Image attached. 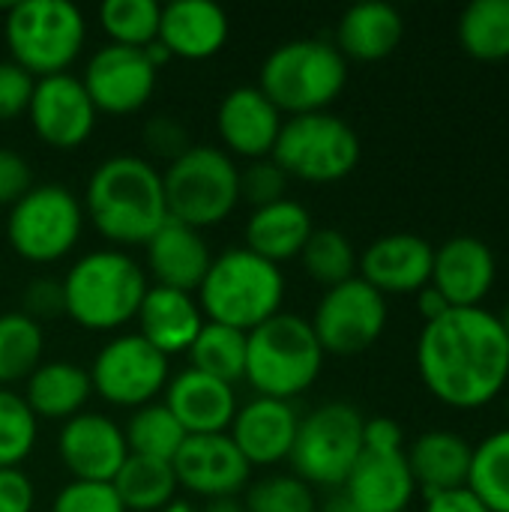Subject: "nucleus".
Masks as SVG:
<instances>
[{
    "label": "nucleus",
    "instance_id": "f257e3e1",
    "mask_svg": "<svg viewBox=\"0 0 509 512\" xmlns=\"http://www.w3.org/2000/svg\"><path fill=\"white\" fill-rule=\"evenodd\" d=\"M417 372L426 390L456 411L489 405L509 381V342L501 318L483 306L447 309L423 324Z\"/></svg>",
    "mask_w": 509,
    "mask_h": 512
},
{
    "label": "nucleus",
    "instance_id": "f03ea898",
    "mask_svg": "<svg viewBox=\"0 0 509 512\" xmlns=\"http://www.w3.org/2000/svg\"><path fill=\"white\" fill-rule=\"evenodd\" d=\"M81 207L114 249L144 246L168 219L162 171L135 153L108 156L87 177Z\"/></svg>",
    "mask_w": 509,
    "mask_h": 512
},
{
    "label": "nucleus",
    "instance_id": "7ed1b4c3",
    "mask_svg": "<svg viewBox=\"0 0 509 512\" xmlns=\"http://www.w3.org/2000/svg\"><path fill=\"white\" fill-rule=\"evenodd\" d=\"M60 285L66 318L90 333H117L132 324L150 288L144 267L126 249L114 246L75 258Z\"/></svg>",
    "mask_w": 509,
    "mask_h": 512
},
{
    "label": "nucleus",
    "instance_id": "20e7f679",
    "mask_svg": "<svg viewBox=\"0 0 509 512\" xmlns=\"http://www.w3.org/2000/svg\"><path fill=\"white\" fill-rule=\"evenodd\" d=\"M285 294L288 285L279 264L246 246H231L213 255L195 300L207 321L252 333L264 321L285 312Z\"/></svg>",
    "mask_w": 509,
    "mask_h": 512
},
{
    "label": "nucleus",
    "instance_id": "39448f33",
    "mask_svg": "<svg viewBox=\"0 0 509 512\" xmlns=\"http://www.w3.org/2000/svg\"><path fill=\"white\" fill-rule=\"evenodd\" d=\"M324 348L309 318L279 312L252 333H246V372L243 381L255 396L294 402L324 372Z\"/></svg>",
    "mask_w": 509,
    "mask_h": 512
},
{
    "label": "nucleus",
    "instance_id": "423d86ee",
    "mask_svg": "<svg viewBox=\"0 0 509 512\" xmlns=\"http://www.w3.org/2000/svg\"><path fill=\"white\" fill-rule=\"evenodd\" d=\"M345 84L348 60L324 39H288L258 69V90L288 117L327 111Z\"/></svg>",
    "mask_w": 509,
    "mask_h": 512
},
{
    "label": "nucleus",
    "instance_id": "0eeeda50",
    "mask_svg": "<svg viewBox=\"0 0 509 512\" xmlns=\"http://www.w3.org/2000/svg\"><path fill=\"white\" fill-rule=\"evenodd\" d=\"M3 39L12 63L33 78L69 72L87 42L84 12L69 0H21L6 9Z\"/></svg>",
    "mask_w": 509,
    "mask_h": 512
},
{
    "label": "nucleus",
    "instance_id": "6e6552de",
    "mask_svg": "<svg viewBox=\"0 0 509 512\" xmlns=\"http://www.w3.org/2000/svg\"><path fill=\"white\" fill-rule=\"evenodd\" d=\"M168 216L204 231L225 222L240 204V165L213 144H192L162 171Z\"/></svg>",
    "mask_w": 509,
    "mask_h": 512
},
{
    "label": "nucleus",
    "instance_id": "1a4fd4ad",
    "mask_svg": "<svg viewBox=\"0 0 509 512\" xmlns=\"http://www.w3.org/2000/svg\"><path fill=\"white\" fill-rule=\"evenodd\" d=\"M363 156L357 129L333 111H315L288 117L273 147V162L288 180L303 183H339Z\"/></svg>",
    "mask_w": 509,
    "mask_h": 512
},
{
    "label": "nucleus",
    "instance_id": "9d476101",
    "mask_svg": "<svg viewBox=\"0 0 509 512\" xmlns=\"http://www.w3.org/2000/svg\"><path fill=\"white\" fill-rule=\"evenodd\" d=\"M81 198L63 183H33L6 216V240L27 264H57L81 240L84 231Z\"/></svg>",
    "mask_w": 509,
    "mask_h": 512
},
{
    "label": "nucleus",
    "instance_id": "9b49d317",
    "mask_svg": "<svg viewBox=\"0 0 509 512\" xmlns=\"http://www.w3.org/2000/svg\"><path fill=\"white\" fill-rule=\"evenodd\" d=\"M366 417L351 402H324L300 417L297 441L288 456L291 474L312 489H342L363 453Z\"/></svg>",
    "mask_w": 509,
    "mask_h": 512
},
{
    "label": "nucleus",
    "instance_id": "f8f14e48",
    "mask_svg": "<svg viewBox=\"0 0 509 512\" xmlns=\"http://www.w3.org/2000/svg\"><path fill=\"white\" fill-rule=\"evenodd\" d=\"M87 375L93 396H99L105 405L138 411L165 393L171 381V360L159 354L144 336L120 333L93 354Z\"/></svg>",
    "mask_w": 509,
    "mask_h": 512
},
{
    "label": "nucleus",
    "instance_id": "ddd939ff",
    "mask_svg": "<svg viewBox=\"0 0 509 512\" xmlns=\"http://www.w3.org/2000/svg\"><path fill=\"white\" fill-rule=\"evenodd\" d=\"M387 297L378 294L360 276L324 288L315 315L309 318L324 354L354 357L372 348L387 330Z\"/></svg>",
    "mask_w": 509,
    "mask_h": 512
},
{
    "label": "nucleus",
    "instance_id": "4468645a",
    "mask_svg": "<svg viewBox=\"0 0 509 512\" xmlns=\"http://www.w3.org/2000/svg\"><path fill=\"white\" fill-rule=\"evenodd\" d=\"M159 69L147 60L144 48H126L105 42L84 66L81 84L99 114H135L156 90Z\"/></svg>",
    "mask_w": 509,
    "mask_h": 512
},
{
    "label": "nucleus",
    "instance_id": "2eb2a0df",
    "mask_svg": "<svg viewBox=\"0 0 509 512\" xmlns=\"http://www.w3.org/2000/svg\"><path fill=\"white\" fill-rule=\"evenodd\" d=\"M27 120L42 144L51 150H78L96 129L99 111L84 84L72 72L36 78Z\"/></svg>",
    "mask_w": 509,
    "mask_h": 512
},
{
    "label": "nucleus",
    "instance_id": "dca6fc26",
    "mask_svg": "<svg viewBox=\"0 0 509 512\" xmlns=\"http://www.w3.org/2000/svg\"><path fill=\"white\" fill-rule=\"evenodd\" d=\"M177 486L201 501L240 498L252 483V465L234 447L228 432L189 435L171 462Z\"/></svg>",
    "mask_w": 509,
    "mask_h": 512
},
{
    "label": "nucleus",
    "instance_id": "f3484780",
    "mask_svg": "<svg viewBox=\"0 0 509 512\" xmlns=\"http://www.w3.org/2000/svg\"><path fill=\"white\" fill-rule=\"evenodd\" d=\"M57 456L78 483H111L129 459L123 426L102 411H81L57 432Z\"/></svg>",
    "mask_w": 509,
    "mask_h": 512
},
{
    "label": "nucleus",
    "instance_id": "a211bd4d",
    "mask_svg": "<svg viewBox=\"0 0 509 512\" xmlns=\"http://www.w3.org/2000/svg\"><path fill=\"white\" fill-rule=\"evenodd\" d=\"M282 123L285 114L258 90V84H240L228 90L216 108V132L231 159H270Z\"/></svg>",
    "mask_w": 509,
    "mask_h": 512
},
{
    "label": "nucleus",
    "instance_id": "6ab92c4d",
    "mask_svg": "<svg viewBox=\"0 0 509 512\" xmlns=\"http://www.w3.org/2000/svg\"><path fill=\"white\" fill-rule=\"evenodd\" d=\"M498 279V258L492 246L474 234H456L435 249L432 288L450 303V309H477L489 297Z\"/></svg>",
    "mask_w": 509,
    "mask_h": 512
},
{
    "label": "nucleus",
    "instance_id": "aec40b11",
    "mask_svg": "<svg viewBox=\"0 0 509 512\" xmlns=\"http://www.w3.org/2000/svg\"><path fill=\"white\" fill-rule=\"evenodd\" d=\"M435 246L411 231H396L372 240L363 255H357L360 279L378 294H417L432 282Z\"/></svg>",
    "mask_w": 509,
    "mask_h": 512
},
{
    "label": "nucleus",
    "instance_id": "412c9836",
    "mask_svg": "<svg viewBox=\"0 0 509 512\" xmlns=\"http://www.w3.org/2000/svg\"><path fill=\"white\" fill-rule=\"evenodd\" d=\"M300 429L294 402L255 396L243 402L231 420L228 438L252 468H276L288 462Z\"/></svg>",
    "mask_w": 509,
    "mask_h": 512
},
{
    "label": "nucleus",
    "instance_id": "4be33fe9",
    "mask_svg": "<svg viewBox=\"0 0 509 512\" xmlns=\"http://www.w3.org/2000/svg\"><path fill=\"white\" fill-rule=\"evenodd\" d=\"M339 495L357 512H405L417 495L405 450H366Z\"/></svg>",
    "mask_w": 509,
    "mask_h": 512
},
{
    "label": "nucleus",
    "instance_id": "5701e85b",
    "mask_svg": "<svg viewBox=\"0 0 509 512\" xmlns=\"http://www.w3.org/2000/svg\"><path fill=\"white\" fill-rule=\"evenodd\" d=\"M165 405L186 435H222L231 429L240 399L237 387L186 366L171 375L165 387Z\"/></svg>",
    "mask_w": 509,
    "mask_h": 512
},
{
    "label": "nucleus",
    "instance_id": "b1692460",
    "mask_svg": "<svg viewBox=\"0 0 509 512\" xmlns=\"http://www.w3.org/2000/svg\"><path fill=\"white\" fill-rule=\"evenodd\" d=\"M147 249V267L144 273L153 276V285L162 288H177L186 294H195L210 261L213 252L204 240L201 231L177 222V219H165V225L144 243Z\"/></svg>",
    "mask_w": 509,
    "mask_h": 512
},
{
    "label": "nucleus",
    "instance_id": "393cba45",
    "mask_svg": "<svg viewBox=\"0 0 509 512\" xmlns=\"http://www.w3.org/2000/svg\"><path fill=\"white\" fill-rule=\"evenodd\" d=\"M135 321H138V336H144L168 360L177 354H189L192 342L207 324L195 294L162 288V285L147 288Z\"/></svg>",
    "mask_w": 509,
    "mask_h": 512
},
{
    "label": "nucleus",
    "instance_id": "a878e982",
    "mask_svg": "<svg viewBox=\"0 0 509 512\" xmlns=\"http://www.w3.org/2000/svg\"><path fill=\"white\" fill-rule=\"evenodd\" d=\"M231 24L222 6L210 0H174L162 6L159 42L171 57L180 60H207L219 54L228 42Z\"/></svg>",
    "mask_w": 509,
    "mask_h": 512
},
{
    "label": "nucleus",
    "instance_id": "bb28decb",
    "mask_svg": "<svg viewBox=\"0 0 509 512\" xmlns=\"http://www.w3.org/2000/svg\"><path fill=\"white\" fill-rule=\"evenodd\" d=\"M405 36V18L393 3L366 0L345 9L336 27V48L345 60L375 63L390 57Z\"/></svg>",
    "mask_w": 509,
    "mask_h": 512
},
{
    "label": "nucleus",
    "instance_id": "cd10ccee",
    "mask_svg": "<svg viewBox=\"0 0 509 512\" xmlns=\"http://www.w3.org/2000/svg\"><path fill=\"white\" fill-rule=\"evenodd\" d=\"M312 231H315V219L309 207L294 198H282L252 210L243 228V240H246L243 246L282 267L285 261L300 258Z\"/></svg>",
    "mask_w": 509,
    "mask_h": 512
},
{
    "label": "nucleus",
    "instance_id": "c85d7f7f",
    "mask_svg": "<svg viewBox=\"0 0 509 512\" xmlns=\"http://www.w3.org/2000/svg\"><path fill=\"white\" fill-rule=\"evenodd\" d=\"M24 402L36 414V420L66 423L75 414L87 411L93 396V384L84 366L69 360H42L33 375L24 381Z\"/></svg>",
    "mask_w": 509,
    "mask_h": 512
},
{
    "label": "nucleus",
    "instance_id": "c756f323",
    "mask_svg": "<svg viewBox=\"0 0 509 512\" xmlns=\"http://www.w3.org/2000/svg\"><path fill=\"white\" fill-rule=\"evenodd\" d=\"M405 456H408V468L414 474L417 489H423L426 495L468 486L474 447L456 432H447V429L423 432L411 444V450H405Z\"/></svg>",
    "mask_w": 509,
    "mask_h": 512
},
{
    "label": "nucleus",
    "instance_id": "7c9ffc66",
    "mask_svg": "<svg viewBox=\"0 0 509 512\" xmlns=\"http://www.w3.org/2000/svg\"><path fill=\"white\" fill-rule=\"evenodd\" d=\"M126 512H159L177 498V477L168 462L129 456L111 480Z\"/></svg>",
    "mask_w": 509,
    "mask_h": 512
},
{
    "label": "nucleus",
    "instance_id": "2f4dec72",
    "mask_svg": "<svg viewBox=\"0 0 509 512\" xmlns=\"http://www.w3.org/2000/svg\"><path fill=\"white\" fill-rule=\"evenodd\" d=\"M459 45L483 63L509 57V0H474L459 15Z\"/></svg>",
    "mask_w": 509,
    "mask_h": 512
},
{
    "label": "nucleus",
    "instance_id": "473e14b6",
    "mask_svg": "<svg viewBox=\"0 0 509 512\" xmlns=\"http://www.w3.org/2000/svg\"><path fill=\"white\" fill-rule=\"evenodd\" d=\"M123 435H126L129 456H144V459H156V462H168V465L174 462L183 441L189 438L165 402H150V405L132 411L123 426Z\"/></svg>",
    "mask_w": 509,
    "mask_h": 512
},
{
    "label": "nucleus",
    "instance_id": "72a5a7b5",
    "mask_svg": "<svg viewBox=\"0 0 509 512\" xmlns=\"http://www.w3.org/2000/svg\"><path fill=\"white\" fill-rule=\"evenodd\" d=\"M186 357L192 369L237 387L243 384V372H246V333L207 321Z\"/></svg>",
    "mask_w": 509,
    "mask_h": 512
},
{
    "label": "nucleus",
    "instance_id": "f704fd0d",
    "mask_svg": "<svg viewBox=\"0 0 509 512\" xmlns=\"http://www.w3.org/2000/svg\"><path fill=\"white\" fill-rule=\"evenodd\" d=\"M45 357L42 324L18 312L0 315V387L21 384Z\"/></svg>",
    "mask_w": 509,
    "mask_h": 512
},
{
    "label": "nucleus",
    "instance_id": "c9c22d12",
    "mask_svg": "<svg viewBox=\"0 0 509 512\" xmlns=\"http://www.w3.org/2000/svg\"><path fill=\"white\" fill-rule=\"evenodd\" d=\"M468 489L489 512H509V426L486 435L474 447Z\"/></svg>",
    "mask_w": 509,
    "mask_h": 512
},
{
    "label": "nucleus",
    "instance_id": "e433bc0d",
    "mask_svg": "<svg viewBox=\"0 0 509 512\" xmlns=\"http://www.w3.org/2000/svg\"><path fill=\"white\" fill-rule=\"evenodd\" d=\"M300 264L306 276L324 288L342 285L357 276L354 243L339 228H315L300 252Z\"/></svg>",
    "mask_w": 509,
    "mask_h": 512
},
{
    "label": "nucleus",
    "instance_id": "4c0bfd02",
    "mask_svg": "<svg viewBox=\"0 0 509 512\" xmlns=\"http://www.w3.org/2000/svg\"><path fill=\"white\" fill-rule=\"evenodd\" d=\"M162 6L156 0H105L99 6V24L111 45L147 48L159 36Z\"/></svg>",
    "mask_w": 509,
    "mask_h": 512
},
{
    "label": "nucleus",
    "instance_id": "58836bf2",
    "mask_svg": "<svg viewBox=\"0 0 509 512\" xmlns=\"http://www.w3.org/2000/svg\"><path fill=\"white\" fill-rule=\"evenodd\" d=\"M39 441V420L27 408L24 396L12 387H0V468H21Z\"/></svg>",
    "mask_w": 509,
    "mask_h": 512
},
{
    "label": "nucleus",
    "instance_id": "ea45409f",
    "mask_svg": "<svg viewBox=\"0 0 509 512\" xmlns=\"http://www.w3.org/2000/svg\"><path fill=\"white\" fill-rule=\"evenodd\" d=\"M246 512H318L315 489L297 474H270L252 480L243 492Z\"/></svg>",
    "mask_w": 509,
    "mask_h": 512
},
{
    "label": "nucleus",
    "instance_id": "a19ab883",
    "mask_svg": "<svg viewBox=\"0 0 509 512\" xmlns=\"http://www.w3.org/2000/svg\"><path fill=\"white\" fill-rule=\"evenodd\" d=\"M285 189H288V174L273 159H255L246 168H240V201H249L252 207H264L288 198Z\"/></svg>",
    "mask_w": 509,
    "mask_h": 512
},
{
    "label": "nucleus",
    "instance_id": "79ce46f5",
    "mask_svg": "<svg viewBox=\"0 0 509 512\" xmlns=\"http://www.w3.org/2000/svg\"><path fill=\"white\" fill-rule=\"evenodd\" d=\"M48 512H126L111 483L69 480L51 501Z\"/></svg>",
    "mask_w": 509,
    "mask_h": 512
},
{
    "label": "nucleus",
    "instance_id": "37998d69",
    "mask_svg": "<svg viewBox=\"0 0 509 512\" xmlns=\"http://www.w3.org/2000/svg\"><path fill=\"white\" fill-rule=\"evenodd\" d=\"M36 78L12 60H0V123L27 114Z\"/></svg>",
    "mask_w": 509,
    "mask_h": 512
},
{
    "label": "nucleus",
    "instance_id": "c03bdc74",
    "mask_svg": "<svg viewBox=\"0 0 509 512\" xmlns=\"http://www.w3.org/2000/svg\"><path fill=\"white\" fill-rule=\"evenodd\" d=\"M141 138H144V147H147L150 153H156V156H162V159H168V162H174L180 153H186V150L192 147V144H189V135H186V126H183L180 120L168 117V114L150 117V120L144 123Z\"/></svg>",
    "mask_w": 509,
    "mask_h": 512
},
{
    "label": "nucleus",
    "instance_id": "a18cd8bd",
    "mask_svg": "<svg viewBox=\"0 0 509 512\" xmlns=\"http://www.w3.org/2000/svg\"><path fill=\"white\" fill-rule=\"evenodd\" d=\"M30 189H33L30 162L18 150L0 147V207H12Z\"/></svg>",
    "mask_w": 509,
    "mask_h": 512
},
{
    "label": "nucleus",
    "instance_id": "49530a36",
    "mask_svg": "<svg viewBox=\"0 0 509 512\" xmlns=\"http://www.w3.org/2000/svg\"><path fill=\"white\" fill-rule=\"evenodd\" d=\"M21 312H24L27 318H33L36 324L45 321V318H60V315H66L60 279H48V276L33 279V282L27 285V291H24V306H21Z\"/></svg>",
    "mask_w": 509,
    "mask_h": 512
},
{
    "label": "nucleus",
    "instance_id": "de8ad7c7",
    "mask_svg": "<svg viewBox=\"0 0 509 512\" xmlns=\"http://www.w3.org/2000/svg\"><path fill=\"white\" fill-rule=\"evenodd\" d=\"M36 486L21 468H0V512H33Z\"/></svg>",
    "mask_w": 509,
    "mask_h": 512
},
{
    "label": "nucleus",
    "instance_id": "09e8293b",
    "mask_svg": "<svg viewBox=\"0 0 509 512\" xmlns=\"http://www.w3.org/2000/svg\"><path fill=\"white\" fill-rule=\"evenodd\" d=\"M363 447L366 450H405L402 426L390 417H372L363 426Z\"/></svg>",
    "mask_w": 509,
    "mask_h": 512
},
{
    "label": "nucleus",
    "instance_id": "8fccbe9b",
    "mask_svg": "<svg viewBox=\"0 0 509 512\" xmlns=\"http://www.w3.org/2000/svg\"><path fill=\"white\" fill-rule=\"evenodd\" d=\"M423 512H489L486 504L468 489H450V492H438V495H426Z\"/></svg>",
    "mask_w": 509,
    "mask_h": 512
},
{
    "label": "nucleus",
    "instance_id": "3c124183",
    "mask_svg": "<svg viewBox=\"0 0 509 512\" xmlns=\"http://www.w3.org/2000/svg\"><path fill=\"white\" fill-rule=\"evenodd\" d=\"M417 297V312H420V318L429 324V321H435V318H441L447 309H450V303L441 297V291L438 288H432V285H426L423 291H417L414 294Z\"/></svg>",
    "mask_w": 509,
    "mask_h": 512
},
{
    "label": "nucleus",
    "instance_id": "603ef678",
    "mask_svg": "<svg viewBox=\"0 0 509 512\" xmlns=\"http://www.w3.org/2000/svg\"><path fill=\"white\" fill-rule=\"evenodd\" d=\"M201 512H246L243 498H216V501H204Z\"/></svg>",
    "mask_w": 509,
    "mask_h": 512
},
{
    "label": "nucleus",
    "instance_id": "864d4df0",
    "mask_svg": "<svg viewBox=\"0 0 509 512\" xmlns=\"http://www.w3.org/2000/svg\"><path fill=\"white\" fill-rule=\"evenodd\" d=\"M144 54H147V60H150V63H153L156 69H162V66H165V63L171 60L168 48H165V45H162L159 39H156V42H150V45L144 48Z\"/></svg>",
    "mask_w": 509,
    "mask_h": 512
},
{
    "label": "nucleus",
    "instance_id": "5fc2aeb1",
    "mask_svg": "<svg viewBox=\"0 0 509 512\" xmlns=\"http://www.w3.org/2000/svg\"><path fill=\"white\" fill-rule=\"evenodd\" d=\"M159 512H201L192 501H180V498H174L165 510H159Z\"/></svg>",
    "mask_w": 509,
    "mask_h": 512
},
{
    "label": "nucleus",
    "instance_id": "6e6d98bb",
    "mask_svg": "<svg viewBox=\"0 0 509 512\" xmlns=\"http://www.w3.org/2000/svg\"><path fill=\"white\" fill-rule=\"evenodd\" d=\"M327 512H357V510H354V507H351V504H348V501H345V498L339 495V498H333V501H330Z\"/></svg>",
    "mask_w": 509,
    "mask_h": 512
},
{
    "label": "nucleus",
    "instance_id": "4d7b16f0",
    "mask_svg": "<svg viewBox=\"0 0 509 512\" xmlns=\"http://www.w3.org/2000/svg\"><path fill=\"white\" fill-rule=\"evenodd\" d=\"M501 318V327H504V333H507V342H509V306H507V312L504 315H498Z\"/></svg>",
    "mask_w": 509,
    "mask_h": 512
},
{
    "label": "nucleus",
    "instance_id": "13d9d810",
    "mask_svg": "<svg viewBox=\"0 0 509 512\" xmlns=\"http://www.w3.org/2000/svg\"><path fill=\"white\" fill-rule=\"evenodd\" d=\"M318 512H327V510H318Z\"/></svg>",
    "mask_w": 509,
    "mask_h": 512
}]
</instances>
